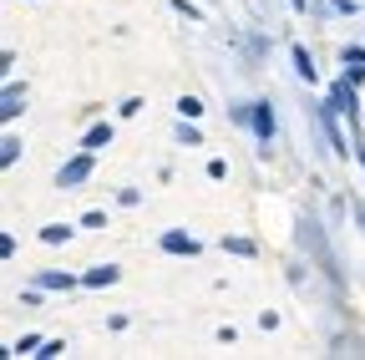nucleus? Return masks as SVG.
I'll return each mask as SVG.
<instances>
[{
  "label": "nucleus",
  "instance_id": "f257e3e1",
  "mask_svg": "<svg viewBox=\"0 0 365 360\" xmlns=\"http://www.w3.org/2000/svg\"><path fill=\"white\" fill-rule=\"evenodd\" d=\"M86 178H91V153L81 148L71 163H61V168H56V188H61V193H71V188H81V183H86Z\"/></svg>",
  "mask_w": 365,
  "mask_h": 360
},
{
  "label": "nucleus",
  "instance_id": "f03ea898",
  "mask_svg": "<svg viewBox=\"0 0 365 360\" xmlns=\"http://www.w3.org/2000/svg\"><path fill=\"white\" fill-rule=\"evenodd\" d=\"M330 107H335L340 117H350V127L360 122V92H355V81H350V76H340V81L330 86Z\"/></svg>",
  "mask_w": 365,
  "mask_h": 360
},
{
  "label": "nucleus",
  "instance_id": "7ed1b4c3",
  "mask_svg": "<svg viewBox=\"0 0 365 360\" xmlns=\"http://www.w3.org/2000/svg\"><path fill=\"white\" fill-rule=\"evenodd\" d=\"M335 117H340V112H335L330 102H325V107H314V122H319V132H325V143H330V153H335V158H350V143L340 138V127H335Z\"/></svg>",
  "mask_w": 365,
  "mask_h": 360
},
{
  "label": "nucleus",
  "instance_id": "20e7f679",
  "mask_svg": "<svg viewBox=\"0 0 365 360\" xmlns=\"http://www.w3.org/2000/svg\"><path fill=\"white\" fill-rule=\"evenodd\" d=\"M249 127H254V138H259V153L269 158V143H274V107H269V102H254V122H249Z\"/></svg>",
  "mask_w": 365,
  "mask_h": 360
},
{
  "label": "nucleus",
  "instance_id": "39448f33",
  "mask_svg": "<svg viewBox=\"0 0 365 360\" xmlns=\"http://www.w3.org/2000/svg\"><path fill=\"white\" fill-rule=\"evenodd\" d=\"M117 279H122V269H117V264H97V269H86V274H81L86 289H112Z\"/></svg>",
  "mask_w": 365,
  "mask_h": 360
},
{
  "label": "nucleus",
  "instance_id": "423d86ee",
  "mask_svg": "<svg viewBox=\"0 0 365 360\" xmlns=\"http://www.w3.org/2000/svg\"><path fill=\"white\" fill-rule=\"evenodd\" d=\"M158 244H163V254H188V259L198 254V239H193V234H182V229H168Z\"/></svg>",
  "mask_w": 365,
  "mask_h": 360
},
{
  "label": "nucleus",
  "instance_id": "0eeeda50",
  "mask_svg": "<svg viewBox=\"0 0 365 360\" xmlns=\"http://www.w3.org/2000/svg\"><path fill=\"white\" fill-rule=\"evenodd\" d=\"M21 102H26V86H21V81H6V97H0V117H6V122H16V117L26 112Z\"/></svg>",
  "mask_w": 365,
  "mask_h": 360
},
{
  "label": "nucleus",
  "instance_id": "6e6552de",
  "mask_svg": "<svg viewBox=\"0 0 365 360\" xmlns=\"http://www.w3.org/2000/svg\"><path fill=\"white\" fill-rule=\"evenodd\" d=\"M36 284L41 289H76V274H71V269H41Z\"/></svg>",
  "mask_w": 365,
  "mask_h": 360
},
{
  "label": "nucleus",
  "instance_id": "1a4fd4ad",
  "mask_svg": "<svg viewBox=\"0 0 365 360\" xmlns=\"http://www.w3.org/2000/svg\"><path fill=\"white\" fill-rule=\"evenodd\" d=\"M340 61H345V76L360 86V81H365V46H345V51H340Z\"/></svg>",
  "mask_w": 365,
  "mask_h": 360
},
{
  "label": "nucleus",
  "instance_id": "9d476101",
  "mask_svg": "<svg viewBox=\"0 0 365 360\" xmlns=\"http://www.w3.org/2000/svg\"><path fill=\"white\" fill-rule=\"evenodd\" d=\"M289 56H294V71H299V81H309V86H314V81H319V66H314L309 46H294Z\"/></svg>",
  "mask_w": 365,
  "mask_h": 360
},
{
  "label": "nucleus",
  "instance_id": "9b49d317",
  "mask_svg": "<svg viewBox=\"0 0 365 360\" xmlns=\"http://www.w3.org/2000/svg\"><path fill=\"white\" fill-rule=\"evenodd\" d=\"M81 148H86V153H102V148H112V122H97V127H91L86 138H81Z\"/></svg>",
  "mask_w": 365,
  "mask_h": 360
},
{
  "label": "nucleus",
  "instance_id": "f8f14e48",
  "mask_svg": "<svg viewBox=\"0 0 365 360\" xmlns=\"http://www.w3.org/2000/svg\"><path fill=\"white\" fill-rule=\"evenodd\" d=\"M178 143H182V148H203V132H198L188 117H182V122H178Z\"/></svg>",
  "mask_w": 365,
  "mask_h": 360
},
{
  "label": "nucleus",
  "instance_id": "ddd939ff",
  "mask_svg": "<svg viewBox=\"0 0 365 360\" xmlns=\"http://www.w3.org/2000/svg\"><path fill=\"white\" fill-rule=\"evenodd\" d=\"M21 148H26L21 138H6V143H0V163H6V168H16V163H21Z\"/></svg>",
  "mask_w": 365,
  "mask_h": 360
},
{
  "label": "nucleus",
  "instance_id": "4468645a",
  "mask_svg": "<svg viewBox=\"0 0 365 360\" xmlns=\"http://www.w3.org/2000/svg\"><path fill=\"white\" fill-rule=\"evenodd\" d=\"M223 249H228V254H239V259H254V254H259L254 239H239V234H234V239H223Z\"/></svg>",
  "mask_w": 365,
  "mask_h": 360
},
{
  "label": "nucleus",
  "instance_id": "2eb2a0df",
  "mask_svg": "<svg viewBox=\"0 0 365 360\" xmlns=\"http://www.w3.org/2000/svg\"><path fill=\"white\" fill-rule=\"evenodd\" d=\"M66 239H71L66 223H46V229H41V244H66Z\"/></svg>",
  "mask_w": 365,
  "mask_h": 360
},
{
  "label": "nucleus",
  "instance_id": "dca6fc26",
  "mask_svg": "<svg viewBox=\"0 0 365 360\" xmlns=\"http://www.w3.org/2000/svg\"><path fill=\"white\" fill-rule=\"evenodd\" d=\"M178 117L198 122V117H203V102H198V97H178Z\"/></svg>",
  "mask_w": 365,
  "mask_h": 360
},
{
  "label": "nucleus",
  "instance_id": "f3484780",
  "mask_svg": "<svg viewBox=\"0 0 365 360\" xmlns=\"http://www.w3.org/2000/svg\"><path fill=\"white\" fill-rule=\"evenodd\" d=\"M41 345H46V340H41V335H26V340H16V345H11V350H6V355H36V350H41Z\"/></svg>",
  "mask_w": 365,
  "mask_h": 360
},
{
  "label": "nucleus",
  "instance_id": "a211bd4d",
  "mask_svg": "<svg viewBox=\"0 0 365 360\" xmlns=\"http://www.w3.org/2000/svg\"><path fill=\"white\" fill-rule=\"evenodd\" d=\"M168 6H173L178 16H188V21H203V11L193 6V0H168Z\"/></svg>",
  "mask_w": 365,
  "mask_h": 360
},
{
  "label": "nucleus",
  "instance_id": "6ab92c4d",
  "mask_svg": "<svg viewBox=\"0 0 365 360\" xmlns=\"http://www.w3.org/2000/svg\"><path fill=\"white\" fill-rule=\"evenodd\" d=\"M36 355H41V360H51V355H66V340H46Z\"/></svg>",
  "mask_w": 365,
  "mask_h": 360
},
{
  "label": "nucleus",
  "instance_id": "aec40b11",
  "mask_svg": "<svg viewBox=\"0 0 365 360\" xmlns=\"http://www.w3.org/2000/svg\"><path fill=\"white\" fill-rule=\"evenodd\" d=\"M117 112H122V117H137V112H143V97H127V102H122Z\"/></svg>",
  "mask_w": 365,
  "mask_h": 360
},
{
  "label": "nucleus",
  "instance_id": "412c9836",
  "mask_svg": "<svg viewBox=\"0 0 365 360\" xmlns=\"http://www.w3.org/2000/svg\"><path fill=\"white\" fill-rule=\"evenodd\" d=\"M208 178H213V183H218V178H228V163H223V158H213V163H208Z\"/></svg>",
  "mask_w": 365,
  "mask_h": 360
},
{
  "label": "nucleus",
  "instance_id": "4be33fe9",
  "mask_svg": "<svg viewBox=\"0 0 365 360\" xmlns=\"http://www.w3.org/2000/svg\"><path fill=\"white\" fill-rule=\"evenodd\" d=\"M350 213L360 218V229H365V198H350Z\"/></svg>",
  "mask_w": 365,
  "mask_h": 360
},
{
  "label": "nucleus",
  "instance_id": "5701e85b",
  "mask_svg": "<svg viewBox=\"0 0 365 360\" xmlns=\"http://www.w3.org/2000/svg\"><path fill=\"white\" fill-rule=\"evenodd\" d=\"M330 6H335L340 16H355V0H330Z\"/></svg>",
  "mask_w": 365,
  "mask_h": 360
},
{
  "label": "nucleus",
  "instance_id": "b1692460",
  "mask_svg": "<svg viewBox=\"0 0 365 360\" xmlns=\"http://www.w3.org/2000/svg\"><path fill=\"white\" fill-rule=\"evenodd\" d=\"M355 158H360V168H365V138H355Z\"/></svg>",
  "mask_w": 365,
  "mask_h": 360
},
{
  "label": "nucleus",
  "instance_id": "393cba45",
  "mask_svg": "<svg viewBox=\"0 0 365 360\" xmlns=\"http://www.w3.org/2000/svg\"><path fill=\"white\" fill-rule=\"evenodd\" d=\"M289 6H294V11H309V0H289Z\"/></svg>",
  "mask_w": 365,
  "mask_h": 360
}]
</instances>
